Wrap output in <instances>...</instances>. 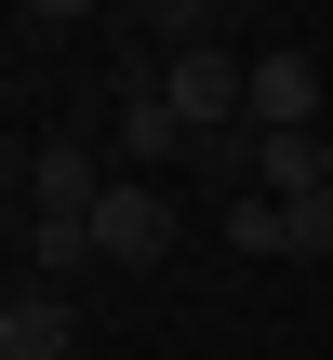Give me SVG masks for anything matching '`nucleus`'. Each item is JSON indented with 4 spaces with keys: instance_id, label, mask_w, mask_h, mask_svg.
Returning <instances> with one entry per match:
<instances>
[{
    "instance_id": "obj_12",
    "label": "nucleus",
    "mask_w": 333,
    "mask_h": 360,
    "mask_svg": "<svg viewBox=\"0 0 333 360\" xmlns=\"http://www.w3.org/2000/svg\"><path fill=\"white\" fill-rule=\"evenodd\" d=\"M27 13H40V27H80V13H107V0H27Z\"/></svg>"
},
{
    "instance_id": "obj_1",
    "label": "nucleus",
    "mask_w": 333,
    "mask_h": 360,
    "mask_svg": "<svg viewBox=\"0 0 333 360\" xmlns=\"http://www.w3.org/2000/svg\"><path fill=\"white\" fill-rule=\"evenodd\" d=\"M174 120H187V147H214V134H240V120H254V67H240L227 40H200V53H174Z\"/></svg>"
},
{
    "instance_id": "obj_3",
    "label": "nucleus",
    "mask_w": 333,
    "mask_h": 360,
    "mask_svg": "<svg viewBox=\"0 0 333 360\" xmlns=\"http://www.w3.org/2000/svg\"><path fill=\"white\" fill-rule=\"evenodd\" d=\"M320 120H333L320 53H254V134H320Z\"/></svg>"
},
{
    "instance_id": "obj_4",
    "label": "nucleus",
    "mask_w": 333,
    "mask_h": 360,
    "mask_svg": "<svg viewBox=\"0 0 333 360\" xmlns=\"http://www.w3.org/2000/svg\"><path fill=\"white\" fill-rule=\"evenodd\" d=\"M27 200H40V214H93V200H107V174H93V147H80V134H53V147H27Z\"/></svg>"
},
{
    "instance_id": "obj_2",
    "label": "nucleus",
    "mask_w": 333,
    "mask_h": 360,
    "mask_svg": "<svg viewBox=\"0 0 333 360\" xmlns=\"http://www.w3.org/2000/svg\"><path fill=\"white\" fill-rule=\"evenodd\" d=\"M93 254H107V267H160V254H174V200H160L147 174H120V187L93 200Z\"/></svg>"
},
{
    "instance_id": "obj_8",
    "label": "nucleus",
    "mask_w": 333,
    "mask_h": 360,
    "mask_svg": "<svg viewBox=\"0 0 333 360\" xmlns=\"http://www.w3.org/2000/svg\"><path fill=\"white\" fill-rule=\"evenodd\" d=\"M214 227H227L240 254H294V200H267V187H240V200H227Z\"/></svg>"
},
{
    "instance_id": "obj_14",
    "label": "nucleus",
    "mask_w": 333,
    "mask_h": 360,
    "mask_svg": "<svg viewBox=\"0 0 333 360\" xmlns=\"http://www.w3.org/2000/svg\"><path fill=\"white\" fill-rule=\"evenodd\" d=\"M320 187H333V134H320Z\"/></svg>"
},
{
    "instance_id": "obj_15",
    "label": "nucleus",
    "mask_w": 333,
    "mask_h": 360,
    "mask_svg": "<svg viewBox=\"0 0 333 360\" xmlns=\"http://www.w3.org/2000/svg\"><path fill=\"white\" fill-rule=\"evenodd\" d=\"M320 134H333V120H320Z\"/></svg>"
},
{
    "instance_id": "obj_7",
    "label": "nucleus",
    "mask_w": 333,
    "mask_h": 360,
    "mask_svg": "<svg viewBox=\"0 0 333 360\" xmlns=\"http://www.w3.org/2000/svg\"><path fill=\"white\" fill-rule=\"evenodd\" d=\"M120 147H133V160H174V147H187V120H174V80H160V94H120Z\"/></svg>"
},
{
    "instance_id": "obj_13",
    "label": "nucleus",
    "mask_w": 333,
    "mask_h": 360,
    "mask_svg": "<svg viewBox=\"0 0 333 360\" xmlns=\"http://www.w3.org/2000/svg\"><path fill=\"white\" fill-rule=\"evenodd\" d=\"M13 187H27V147H0V200H13Z\"/></svg>"
},
{
    "instance_id": "obj_11",
    "label": "nucleus",
    "mask_w": 333,
    "mask_h": 360,
    "mask_svg": "<svg viewBox=\"0 0 333 360\" xmlns=\"http://www.w3.org/2000/svg\"><path fill=\"white\" fill-rule=\"evenodd\" d=\"M294 254H333V187H320V200H294Z\"/></svg>"
},
{
    "instance_id": "obj_9",
    "label": "nucleus",
    "mask_w": 333,
    "mask_h": 360,
    "mask_svg": "<svg viewBox=\"0 0 333 360\" xmlns=\"http://www.w3.org/2000/svg\"><path fill=\"white\" fill-rule=\"evenodd\" d=\"M27 254H40L53 281H67V267H93V214H40V227H27Z\"/></svg>"
},
{
    "instance_id": "obj_5",
    "label": "nucleus",
    "mask_w": 333,
    "mask_h": 360,
    "mask_svg": "<svg viewBox=\"0 0 333 360\" xmlns=\"http://www.w3.org/2000/svg\"><path fill=\"white\" fill-rule=\"evenodd\" d=\"M67 347H80L67 294H13V307H0V360H67Z\"/></svg>"
},
{
    "instance_id": "obj_10",
    "label": "nucleus",
    "mask_w": 333,
    "mask_h": 360,
    "mask_svg": "<svg viewBox=\"0 0 333 360\" xmlns=\"http://www.w3.org/2000/svg\"><path fill=\"white\" fill-rule=\"evenodd\" d=\"M133 13H147V40H174V53L214 40V0H133Z\"/></svg>"
},
{
    "instance_id": "obj_6",
    "label": "nucleus",
    "mask_w": 333,
    "mask_h": 360,
    "mask_svg": "<svg viewBox=\"0 0 333 360\" xmlns=\"http://www.w3.org/2000/svg\"><path fill=\"white\" fill-rule=\"evenodd\" d=\"M254 187L267 200H320V134H254Z\"/></svg>"
}]
</instances>
